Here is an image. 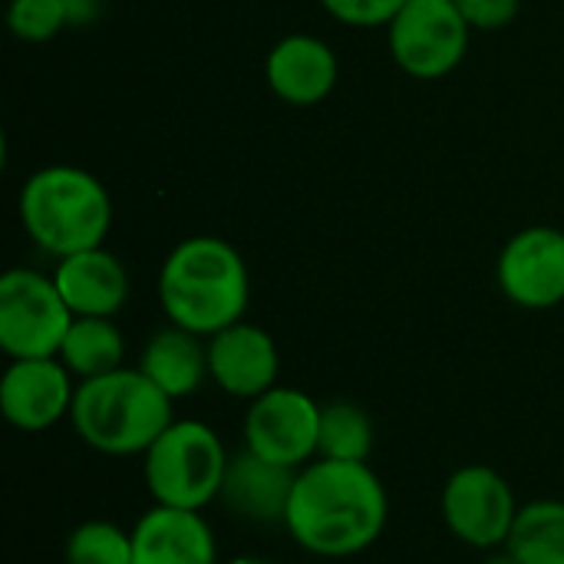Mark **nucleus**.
I'll return each instance as SVG.
<instances>
[{
    "instance_id": "26",
    "label": "nucleus",
    "mask_w": 564,
    "mask_h": 564,
    "mask_svg": "<svg viewBox=\"0 0 564 564\" xmlns=\"http://www.w3.org/2000/svg\"><path fill=\"white\" fill-rule=\"evenodd\" d=\"M228 564H271V562H264V558H254V555H241V558H235V562H228Z\"/></svg>"
},
{
    "instance_id": "12",
    "label": "nucleus",
    "mask_w": 564,
    "mask_h": 564,
    "mask_svg": "<svg viewBox=\"0 0 564 564\" xmlns=\"http://www.w3.org/2000/svg\"><path fill=\"white\" fill-rule=\"evenodd\" d=\"M208 373L221 393L235 400H258L278 387L281 357L268 330L238 321L208 337Z\"/></svg>"
},
{
    "instance_id": "9",
    "label": "nucleus",
    "mask_w": 564,
    "mask_h": 564,
    "mask_svg": "<svg viewBox=\"0 0 564 564\" xmlns=\"http://www.w3.org/2000/svg\"><path fill=\"white\" fill-rule=\"evenodd\" d=\"M321 406L294 387H274L251 400L245 413V449L288 466L304 469L317 459Z\"/></svg>"
},
{
    "instance_id": "7",
    "label": "nucleus",
    "mask_w": 564,
    "mask_h": 564,
    "mask_svg": "<svg viewBox=\"0 0 564 564\" xmlns=\"http://www.w3.org/2000/svg\"><path fill=\"white\" fill-rule=\"evenodd\" d=\"M469 33L453 0H410L387 26L393 63L413 79L449 76L469 50Z\"/></svg>"
},
{
    "instance_id": "18",
    "label": "nucleus",
    "mask_w": 564,
    "mask_h": 564,
    "mask_svg": "<svg viewBox=\"0 0 564 564\" xmlns=\"http://www.w3.org/2000/svg\"><path fill=\"white\" fill-rule=\"evenodd\" d=\"M56 357L76 380H93L122 367L126 340L112 317H73Z\"/></svg>"
},
{
    "instance_id": "22",
    "label": "nucleus",
    "mask_w": 564,
    "mask_h": 564,
    "mask_svg": "<svg viewBox=\"0 0 564 564\" xmlns=\"http://www.w3.org/2000/svg\"><path fill=\"white\" fill-rule=\"evenodd\" d=\"M7 26L23 43H46L63 26H69V20H66L63 0H10Z\"/></svg>"
},
{
    "instance_id": "14",
    "label": "nucleus",
    "mask_w": 564,
    "mask_h": 564,
    "mask_svg": "<svg viewBox=\"0 0 564 564\" xmlns=\"http://www.w3.org/2000/svg\"><path fill=\"white\" fill-rule=\"evenodd\" d=\"M132 564H218L215 532L202 512L152 506L132 529Z\"/></svg>"
},
{
    "instance_id": "5",
    "label": "nucleus",
    "mask_w": 564,
    "mask_h": 564,
    "mask_svg": "<svg viewBox=\"0 0 564 564\" xmlns=\"http://www.w3.org/2000/svg\"><path fill=\"white\" fill-rule=\"evenodd\" d=\"M228 449L221 436L198 420H172V426L142 453V479L155 506L192 509L218 502Z\"/></svg>"
},
{
    "instance_id": "8",
    "label": "nucleus",
    "mask_w": 564,
    "mask_h": 564,
    "mask_svg": "<svg viewBox=\"0 0 564 564\" xmlns=\"http://www.w3.org/2000/svg\"><path fill=\"white\" fill-rule=\"evenodd\" d=\"M519 509L522 506L516 502L512 486L502 479V473L482 463L456 469L440 496V512L446 529L463 545L479 552L506 549Z\"/></svg>"
},
{
    "instance_id": "19",
    "label": "nucleus",
    "mask_w": 564,
    "mask_h": 564,
    "mask_svg": "<svg viewBox=\"0 0 564 564\" xmlns=\"http://www.w3.org/2000/svg\"><path fill=\"white\" fill-rule=\"evenodd\" d=\"M506 555L516 564H564V502L539 499L522 506Z\"/></svg>"
},
{
    "instance_id": "23",
    "label": "nucleus",
    "mask_w": 564,
    "mask_h": 564,
    "mask_svg": "<svg viewBox=\"0 0 564 564\" xmlns=\"http://www.w3.org/2000/svg\"><path fill=\"white\" fill-rule=\"evenodd\" d=\"M324 10L347 26H390L410 0H321Z\"/></svg>"
},
{
    "instance_id": "16",
    "label": "nucleus",
    "mask_w": 564,
    "mask_h": 564,
    "mask_svg": "<svg viewBox=\"0 0 564 564\" xmlns=\"http://www.w3.org/2000/svg\"><path fill=\"white\" fill-rule=\"evenodd\" d=\"M53 281L73 317H116L129 301V271L106 248L63 258Z\"/></svg>"
},
{
    "instance_id": "6",
    "label": "nucleus",
    "mask_w": 564,
    "mask_h": 564,
    "mask_svg": "<svg viewBox=\"0 0 564 564\" xmlns=\"http://www.w3.org/2000/svg\"><path fill=\"white\" fill-rule=\"evenodd\" d=\"M69 324L73 311L53 278L30 268L0 278V350L10 360L56 357Z\"/></svg>"
},
{
    "instance_id": "25",
    "label": "nucleus",
    "mask_w": 564,
    "mask_h": 564,
    "mask_svg": "<svg viewBox=\"0 0 564 564\" xmlns=\"http://www.w3.org/2000/svg\"><path fill=\"white\" fill-rule=\"evenodd\" d=\"M69 26H89L102 13V0H63Z\"/></svg>"
},
{
    "instance_id": "2",
    "label": "nucleus",
    "mask_w": 564,
    "mask_h": 564,
    "mask_svg": "<svg viewBox=\"0 0 564 564\" xmlns=\"http://www.w3.org/2000/svg\"><path fill=\"white\" fill-rule=\"evenodd\" d=\"M251 281L235 245L215 235H195L175 245L159 271V304L169 324L198 337L238 324L248 311Z\"/></svg>"
},
{
    "instance_id": "21",
    "label": "nucleus",
    "mask_w": 564,
    "mask_h": 564,
    "mask_svg": "<svg viewBox=\"0 0 564 564\" xmlns=\"http://www.w3.org/2000/svg\"><path fill=\"white\" fill-rule=\"evenodd\" d=\"M66 564H132V532H122L116 522L89 519L76 525L63 549Z\"/></svg>"
},
{
    "instance_id": "11",
    "label": "nucleus",
    "mask_w": 564,
    "mask_h": 564,
    "mask_svg": "<svg viewBox=\"0 0 564 564\" xmlns=\"http://www.w3.org/2000/svg\"><path fill=\"white\" fill-rule=\"evenodd\" d=\"M76 377L59 357L10 360L0 380V413L20 433H43L69 416L76 400Z\"/></svg>"
},
{
    "instance_id": "24",
    "label": "nucleus",
    "mask_w": 564,
    "mask_h": 564,
    "mask_svg": "<svg viewBox=\"0 0 564 564\" xmlns=\"http://www.w3.org/2000/svg\"><path fill=\"white\" fill-rule=\"evenodd\" d=\"M453 3L469 23V30H482V33L506 30L522 7V0H453Z\"/></svg>"
},
{
    "instance_id": "3",
    "label": "nucleus",
    "mask_w": 564,
    "mask_h": 564,
    "mask_svg": "<svg viewBox=\"0 0 564 564\" xmlns=\"http://www.w3.org/2000/svg\"><path fill=\"white\" fill-rule=\"evenodd\" d=\"M172 397H165L139 367L79 380L69 423L76 436L102 456H142L172 426Z\"/></svg>"
},
{
    "instance_id": "17",
    "label": "nucleus",
    "mask_w": 564,
    "mask_h": 564,
    "mask_svg": "<svg viewBox=\"0 0 564 564\" xmlns=\"http://www.w3.org/2000/svg\"><path fill=\"white\" fill-rule=\"evenodd\" d=\"M139 370L172 400L192 397L202 390L208 373V344L205 337L182 330L175 324L155 330L139 357Z\"/></svg>"
},
{
    "instance_id": "13",
    "label": "nucleus",
    "mask_w": 564,
    "mask_h": 564,
    "mask_svg": "<svg viewBox=\"0 0 564 564\" xmlns=\"http://www.w3.org/2000/svg\"><path fill=\"white\" fill-rule=\"evenodd\" d=\"M337 76V53L311 33H291L278 40L264 63V79L271 93L288 106H317L334 93Z\"/></svg>"
},
{
    "instance_id": "1",
    "label": "nucleus",
    "mask_w": 564,
    "mask_h": 564,
    "mask_svg": "<svg viewBox=\"0 0 564 564\" xmlns=\"http://www.w3.org/2000/svg\"><path fill=\"white\" fill-rule=\"evenodd\" d=\"M390 499L370 463L314 459L294 476L284 529L317 558H354L377 545Z\"/></svg>"
},
{
    "instance_id": "10",
    "label": "nucleus",
    "mask_w": 564,
    "mask_h": 564,
    "mask_svg": "<svg viewBox=\"0 0 564 564\" xmlns=\"http://www.w3.org/2000/svg\"><path fill=\"white\" fill-rule=\"evenodd\" d=\"M496 278L502 294L525 311H549L564 301V231L535 225L509 238Z\"/></svg>"
},
{
    "instance_id": "15",
    "label": "nucleus",
    "mask_w": 564,
    "mask_h": 564,
    "mask_svg": "<svg viewBox=\"0 0 564 564\" xmlns=\"http://www.w3.org/2000/svg\"><path fill=\"white\" fill-rule=\"evenodd\" d=\"M294 476H297V469L278 466L251 449H241L228 459L218 502L245 522H254V525L281 522L284 525Z\"/></svg>"
},
{
    "instance_id": "20",
    "label": "nucleus",
    "mask_w": 564,
    "mask_h": 564,
    "mask_svg": "<svg viewBox=\"0 0 564 564\" xmlns=\"http://www.w3.org/2000/svg\"><path fill=\"white\" fill-rule=\"evenodd\" d=\"M373 453V420L364 406L334 400L321 406V459L337 463H367Z\"/></svg>"
},
{
    "instance_id": "4",
    "label": "nucleus",
    "mask_w": 564,
    "mask_h": 564,
    "mask_svg": "<svg viewBox=\"0 0 564 564\" xmlns=\"http://www.w3.org/2000/svg\"><path fill=\"white\" fill-rule=\"evenodd\" d=\"M20 225L56 261L102 248L112 225L106 185L76 165H46L20 188Z\"/></svg>"
}]
</instances>
